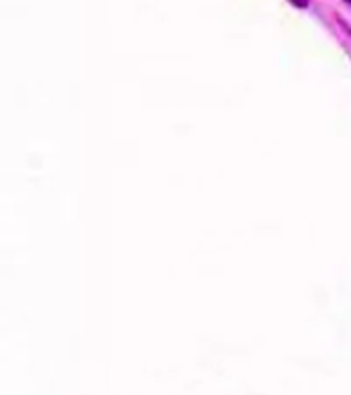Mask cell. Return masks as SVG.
<instances>
[{
    "label": "cell",
    "instance_id": "1",
    "mask_svg": "<svg viewBox=\"0 0 351 395\" xmlns=\"http://www.w3.org/2000/svg\"><path fill=\"white\" fill-rule=\"evenodd\" d=\"M294 4H296V2H298V4H300V6H306V0H292Z\"/></svg>",
    "mask_w": 351,
    "mask_h": 395
},
{
    "label": "cell",
    "instance_id": "2",
    "mask_svg": "<svg viewBox=\"0 0 351 395\" xmlns=\"http://www.w3.org/2000/svg\"><path fill=\"white\" fill-rule=\"evenodd\" d=\"M347 2H350V4H351V0H347Z\"/></svg>",
    "mask_w": 351,
    "mask_h": 395
}]
</instances>
